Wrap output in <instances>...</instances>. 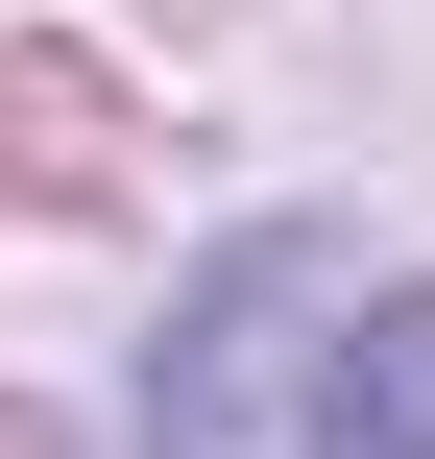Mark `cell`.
<instances>
[{"mask_svg":"<svg viewBox=\"0 0 435 459\" xmlns=\"http://www.w3.org/2000/svg\"><path fill=\"white\" fill-rule=\"evenodd\" d=\"M145 459H435V290L363 242H242L145 387Z\"/></svg>","mask_w":435,"mask_h":459,"instance_id":"1","label":"cell"}]
</instances>
